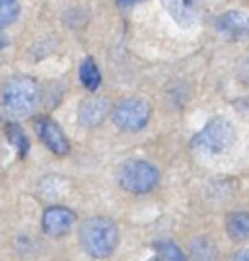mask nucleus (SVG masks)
I'll return each mask as SVG.
<instances>
[{"instance_id":"f257e3e1","label":"nucleus","mask_w":249,"mask_h":261,"mask_svg":"<svg viewBox=\"0 0 249 261\" xmlns=\"http://www.w3.org/2000/svg\"><path fill=\"white\" fill-rule=\"evenodd\" d=\"M80 244L96 259L109 257L119 244V228L105 217H92L80 226Z\"/></svg>"},{"instance_id":"f03ea898","label":"nucleus","mask_w":249,"mask_h":261,"mask_svg":"<svg viewBox=\"0 0 249 261\" xmlns=\"http://www.w3.org/2000/svg\"><path fill=\"white\" fill-rule=\"evenodd\" d=\"M2 103L14 119L30 117L39 103V86L27 76H14L2 90Z\"/></svg>"},{"instance_id":"7ed1b4c3","label":"nucleus","mask_w":249,"mask_h":261,"mask_svg":"<svg viewBox=\"0 0 249 261\" xmlns=\"http://www.w3.org/2000/svg\"><path fill=\"white\" fill-rule=\"evenodd\" d=\"M236 141L234 125L226 119H210L203 129L193 137V148L206 156H220Z\"/></svg>"},{"instance_id":"20e7f679","label":"nucleus","mask_w":249,"mask_h":261,"mask_svg":"<svg viewBox=\"0 0 249 261\" xmlns=\"http://www.w3.org/2000/svg\"><path fill=\"white\" fill-rule=\"evenodd\" d=\"M119 185L129 193H148L160 181L156 166L144 160H129L119 168Z\"/></svg>"},{"instance_id":"39448f33","label":"nucleus","mask_w":249,"mask_h":261,"mask_svg":"<svg viewBox=\"0 0 249 261\" xmlns=\"http://www.w3.org/2000/svg\"><path fill=\"white\" fill-rule=\"evenodd\" d=\"M148 119H150V108L144 99L139 98H129L121 101L113 113L115 125L123 130H129V133H136V130L144 129L148 125Z\"/></svg>"},{"instance_id":"423d86ee","label":"nucleus","mask_w":249,"mask_h":261,"mask_svg":"<svg viewBox=\"0 0 249 261\" xmlns=\"http://www.w3.org/2000/svg\"><path fill=\"white\" fill-rule=\"evenodd\" d=\"M163 8L181 28H191L199 23L203 14V0H162Z\"/></svg>"},{"instance_id":"0eeeda50","label":"nucleus","mask_w":249,"mask_h":261,"mask_svg":"<svg viewBox=\"0 0 249 261\" xmlns=\"http://www.w3.org/2000/svg\"><path fill=\"white\" fill-rule=\"evenodd\" d=\"M216 30L230 41H241L249 37V14L239 10L224 12L216 22Z\"/></svg>"},{"instance_id":"6e6552de","label":"nucleus","mask_w":249,"mask_h":261,"mask_svg":"<svg viewBox=\"0 0 249 261\" xmlns=\"http://www.w3.org/2000/svg\"><path fill=\"white\" fill-rule=\"evenodd\" d=\"M35 130L37 135L41 137V141L45 142V146L51 150V152L59 154V156H65L70 150V144L66 141L65 133L61 130V127L54 123V121L41 117L35 123Z\"/></svg>"},{"instance_id":"1a4fd4ad","label":"nucleus","mask_w":249,"mask_h":261,"mask_svg":"<svg viewBox=\"0 0 249 261\" xmlns=\"http://www.w3.org/2000/svg\"><path fill=\"white\" fill-rule=\"evenodd\" d=\"M76 215L70 208L65 207H51L43 215V230L49 236H63L72 228Z\"/></svg>"},{"instance_id":"9d476101","label":"nucleus","mask_w":249,"mask_h":261,"mask_svg":"<svg viewBox=\"0 0 249 261\" xmlns=\"http://www.w3.org/2000/svg\"><path fill=\"white\" fill-rule=\"evenodd\" d=\"M109 109H111V103L109 99L105 98H90L86 99L82 106H80V111H78V119L84 127H98L101 121L107 117Z\"/></svg>"},{"instance_id":"9b49d317","label":"nucleus","mask_w":249,"mask_h":261,"mask_svg":"<svg viewBox=\"0 0 249 261\" xmlns=\"http://www.w3.org/2000/svg\"><path fill=\"white\" fill-rule=\"evenodd\" d=\"M228 236L236 242L249 238V215L247 213H232L226 218Z\"/></svg>"},{"instance_id":"f8f14e48","label":"nucleus","mask_w":249,"mask_h":261,"mask_svg":"<svg viewBox=\"0 0 249 261\" xmlns=\"http://www.w3.org/2000/svg\"><path fill=\"white\" fill-rule=\"evenodd\" d=\"M80 80H82V84L90 92H96L99 88V84H101V72H99L98 65L94 63L92 57H86L82 61V65H80Z\"/></svg>"},{"instance_id":"ddd939ff","label":"nucleus","mask_w":249,"mask_h":261,"mask_svg":"<svg viewBox=\"0 0 249 261\" xmlns=\"http://www.w3.org/2000/svg\"><path fill=\"white\" fill-rule=\"evenodd\" d=\"M191 257L193 261H218L216 246L208 238H197L191 242Z\"/></svg>"},{"instance_id":"4468645a","label":"nucleus","mask_w":249,"mask_h":261,"mask_svg":"<svg viewBox=\"0 0 249 261\" xmlns=\"http://www.w3.org/2000/svg\"><path fill=\"white\" fill-rule=\"evenodd\" d=\"M6 137L16 146V150L20 152V156H25V154L30 152V141H27V137H25V133L22 130V127H18L14 123L8 125L6 127Z\"/></svg>"},{"instance_id":"2eb2a0df","label":"nucleus","mask_w":249,"mask_h":261,"mask_svg":"<svg viewBox=\"0 0 249 261\" xmlns=\"http://www.w3.org/2000/svg\"><path fill=\"white\" fill-rule=\"evenodd\" d=\"M20 14L18 0H0V25H8L16 22Z\"/></svg>"},{"instance_id":"dca6fc26","label":"nucleus","mask_w":249,"mask_h":261,"mask_svg":"<svg viewBox=\"0 0 249 261\" xmlns=\"http://www.w3.org/2000/svg\"><path fill=\"white\" fill-rule=\"evenodd\" d=\"M158 251H160L163 261H187L183 251L179 250V246H175L174 242H160L158 244Z\"/></svg>"},{"instance_id":"f3484780","label":"nucleus","mask_w":249,"mask_h":261,"mask_svg":"<svg viewBox=\"0 0 249 261\" xmlns=\"http://www.w3.org/2000/svg\"><path fill=\"white\" fill-rule=\"evenodd\" d=\"M239 74L243 80H247L249 82V53L241 59V65H239Z\"/></svg>"},{"instance_id":"a211bd4d","label":"nucleus","mask_w":249,"mask_h":261,"mask_svg":"<svg viewBox=\"0 0 249 261\" xmlns=\"http://www.w3.org/2000/svg\"><path fill=\"white\" fill-rule=\"evenodd\" d=\"M232 261H249V250L238 251V253L232 257Z\"/></svg>"},{"instance_id":"6ab92c4d","label":"nucleus","mask_w":249,"mask_h":261,"mask_svg":"<svg viewBox=\"0 0 249 261\" xmlns=\"http://www.w3.org/2000/svg\"><path fill=\"white\" fill-rule=\"evenodd\" d=\"M121 6H132V4H139L142 0H117Z\"/></svg>"},{"instance_id":"aec40b11","label":"nucleus","mask_w":249,"mask_h":261,"mask_svg":"<svg viewBox=\"0 0 249 261\" xmlns=\"http://www.w3.org/2000/svg\"><path fill=\"white\" fill-rule=\"evenodd\" d=\"M6 43H8V41H6V35L0 32V49H4V47H6Z\"/></svg>"},{"instance_id":"412c9836","label":"nucleus","mask_w":249,"mask_h":261,"mask_svg":"<svg viewBox=\"0 0 249 261\" xmlns=\"http://www.w3.org/2000/svg\"><path fill=\"white\" fill-rule=\"evenodd\" d=\"M0 121H2V113H0Z\"/></svg>"},{"instance_id":"4be33fe9","label":"nucleus","mask_w":249,"mask_h":261,"mask_svg":"<svg viewBox=\"0 0 249 261\" xmlns=\"http://www.w3.org/2000/svg\"><path fill=\"white\" fill-rule=\"evenodd\" d=\"M152 261H158V259H152Z\"/></svg>"}]
</instances>
